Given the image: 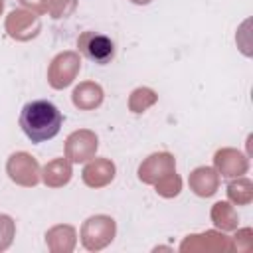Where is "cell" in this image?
<instances>
[{
  "label": "cell",
  "mask_w": 253,
  "mask_h": 253,
  "mask_svg": "<svg viewBox=\"0 0 253 253\" xmlns=\"http://www.w3.org/2000/svg\"><path fill=\"white\" fill-rule=\"evenodd\" d=\"M132 4H136V6H146V4H150L152 0H130Z\"/></svg>",
  "instance_id": "obj_24"
},
{
  "label": "cell",
  "mask_w": 253,
  "mask_h": 253,
  "mask_svg": "<svg viewBox=\"0 0 253 253\" xmlns=\"http://www.w3.org/2000/svg\"><path fill=\"white\" fill-rule=\"evenodd\" d=\"M105 99V93H103V87L95 81H81L73 93H71V101L73 105L79 109V111H93V109H99L101 103Z\"/></svg>",
  "instance_id": "obj_14"
},
{
  "label": "cell",
  "mask_w": 253,
  "mask_h": 253,
  "mask_svg": "<svg viewBox=\"0 0 253 253\" xmlns=\"http://www.w3.org/2000/svg\"><path fill=\"white\" fill-rule=\"evenodd\" d=\"M97 148H99V138L89 128L73 130L65 138V158L71 164H81V162L91 160L95 156Z\"/></svg>",
  "instance_id": "obj_7"
},
{
  "label": "cell",
  "mask_w": 253,
  "mask_h": 253,
  "mask_svg": "<svg viewBox=\"0 0 253 253\" xmlns=\"http://www.w3.org/2000/svg\"><path fill=\"white\" fill-rule=\"evenodd\" d=\"M79 69H81V57L77 51H61L57 53L51 61H49V67H47V83L51 89H65L69 87L75 77L79 75Z\"/></svg>",
  "instance_id": "obj_3"
},
{
  "label": "cell",
  "mask_w": 253,
  "mask_h": 253,
  "mask_svg": "<svg viewBox=\"0 0 253 253\" xmlns=\"http://www.w3.org/2000/svg\"><path fill=\"white\" fill-rule=\"evenodd\" d=\"M190 190L200 198H211L219 188V174L211 166H198L188 176Z\"/></svg>",
  "instance_id": "obj_12"
},
{
  "label": "cell",
  "mask_w": 253,
  "mask_h": 253,
  "mask_svg": "<svg viewBox=\"0 0 253 253\" xmlns=\"http://www.w3.org/2000/svg\"><path fill=\"white\" fill-rule=\"evenodd\" d=\"M115 174H117V166L111 158H91L87 160L83 172H81V178H83V184L89 186V188H105L109 186L113 180H115Z\"/></svg>",
  "instance_id": "obj_11"
},
{
  "label": "cell",
  "mask_w": 253,
  "mask_h": 253,
  "mask_svg": "<svg viewBox=\"0 0 253 253\" xmlns=\"http://www.w3.org/2000/svg\"><path fill=\"white\" fill-rule=\"evenodd\" d=\"M4 30L16 42H30V40L38 38V34L42 32V20L38 14L30 12L26 8H18L6 16Z\"/></svg>",
  "instance_id": "obj_6"
},
{
  "label": "cell",
  "mask_w": 253,
  "mask_h": 253,
  "mask_svg": "<svg viewBox=\"0 0 253 253\" xmlns=\"http://www.w3.org/2000/svg\"><path fill=\"white\" fill-rule=\"evenodd\" d=\"M227 200L235 206H249L253 200V182L249 178H231L227 184Z\"/></svg>",
  "instance_id": "obj_17"
},
{
  "label": "cell",
  "mask_w": 253,
  "mask_h": 253,
  "mask_svg": "<svg viewBox=\"0 0 253 253\" xmlns=\"http://www.w3.org/2000/svg\"><path fill=\"white\" fill-rule=\"evenodd\" d=\"M77 8V0H47V14L53 20L69 18Z\"/></svg>",
  "instance_id": "obj_20"
},
{
  "label": "cell",
  "mask_w": 253,
  "mask_h": 253,
  "mask_svg": "<svg viewBox=\"0 0 253 253\" xmlns=\"http://www.w3.org/2000/svg\"><path fill=\"white\" fill-rule=\"evenodd\" d=\"M210 217L213 221V225L221 231H235L239 227V219H237V211L229 202H215L211 206Z\"/></svg>",
  "instance_id": "obj_16"
},
{
  "label": "cell",
  "mask_w": 253,
  "mask_h": 253,
  "mask_svg": "<svg viewBox=\"0 0 253 253\" xmlns=\"http://www.w3.org/2000/svg\"><path fill=\"white\" fill-rule=\"evenodd\" d=\"M251 245H253L251 229H249V227L237 229V235H235V241H233V249H237V251H249Z\"/></svg>",
  "instance_id": "obj_22"
},
{
  "label": "cell",
  "mask_w": 253,
  "mask_h": 253,
  "mask_svg": "<svg viewBox=\"0 0 253 253\" xmlns=\"http://www.w3.org/2000/svg\"><path fill=\"white\" fill-rule=\"evenodd\" d=\"M26 10L34 12V14H45L47 12V0H18Z\"/></svg>",
  "instance_id": "obj_23"
},
{
  "label": "cell",
  "mask_w": 253,
  "mask_h": 253,
  "mask_svg": "<svg viewBox=\"0 0 253 253\" xmlns=\"http://www.w3.org/2000/svg\"><path fill=\"white\" fill-rule=\"evenodd\" d=\"M77 49H79L81 55H85L87 59H91L99 65H105L115 57V42L109 36L93 32V30H87V32L79 34Z\"/></svg>",
  "instance_id": "obj_5"
},
{
  "label": "cell",
  "mask_w": 253,
  "mask_h": 253,
  "mask_svg": "<svg viewBox=\"0 0 253 253\" xmlns=\"http://www.w3.org/2000/svg\"><path fill=\"white\" fill-rule=\"evenodd\" d=\"M16 235V223L10 215L0 213V251L8 249Z\"/></svg>",
  "instance_id": "obj_21"
},
{
  "label": "cell",
  "mask_w": 253,
  "mask_h": 253,
  "mask_svg": "<svg viewBox=\"0 0 253 253\" xmlns=\"http://www.w3.org/2000/svg\"><path fill=\"white\" fill-rule=\"evenodd\" d=\"M176 172V158L170 152H154L144 158L138 166V180L142 184L154 186L164 176Z\"/></svg>",
  "instance_id": "obj_8"
},
{
  "label": "cell",
  "mask_w": 253,
  "mask_h": 253,
  "mask_svg": "<svg viewBox=\"0 0 253 253\" xmlns=\"http://www.w3.org/2000/svg\"><path fill=\"white\" fill-rule=\"evenodd\" d=\"M182 253L192 251H233V241L223 235L221 231H204V233H192L180 243Z\"/></svg>",
  "instance_id": "obj_9"
},
{
  "label": "cell",
  "mask_w": 253,
  "mask_h": 253,
  "mask_svg": "<svg viewBox=\"0 0 253 253\" xmlns=\"http://www.w3.org/2000/svg\"><path fill=\"white\" fill-rule=\"evenodd\" d=\"M156 101H158V95H156L154 89H150V87H136L128 95V111L134 113V115H140L146 109H150Z\"/></svg>",
  "instance_id": "obj_18"
},
{
  "label": "cell",
  "mask_w": 253,
  "mask_h": 253,
  "mask_svg": "<svg viewBox=\"0 0 253 253\" xmlns=\"http://www.w3.org/2000/svg\"><path fill=\"white\" fill-rule=\"evenodd\" d=\"M73 176L71 162L67 158H53L42 168V182L47 188H63Z\"/></svg>",
  "instance_id": "obj_15"
},
{
  "label": "cell",
  "mask_w": 253,
  "mask_h": 253,
  "mask_svg": "<svg viewBox=\"0 0 253 253\" xmlns=\"http://www.w3.org/2000/svg\"><path fill=\"white\" fill-rule=\"evenodd\" d=\"M77 243V233L73 225L59 223L45 231V245L51 253H71Z\"/></svg>",
  "instance_id": "obj_13"
},
{
  "label": "cell",
  "mask_w": 253,
  "mask_h": 253,
  "mask_svg": "<svg viewBox=\"0 0 253 253\" xmlns=\"http://www.w3.org/2000/svg\"><path fill=\"white\" fill-rule=\"evenodd\" d=\"M6 174L14 184L22 188H34L42 180V168L38 160L30 152H24V150L10 154L6 162Z\"/></svg>",
  "instance_id": "obj_4"
},
{
  "label": "cell",
  "mask_w": 253,
  "mask_h": 253,
  "mask_svg": "<svg viewBox=\"0 0 253 253\" xmlns=\"http://www.w3.org/2000/svg\"><path fill=\"white\" fill-rule=\"evenodd\" d=\"M2 12H4V0H0V16H2Z\"/></svg>",
  "instance_id": "obj_25"
},
{
  "label": "cell",
  "mask_w": 253,
  "mask_h": 253,
  "mask_svg": "<svg viewBox=\"0 0 253 253\" xmlns=\"http://www.w3.org/2000/svg\"><path fill=\"white\" fill-rule=\"evenodd\" d=\"M61 123H63L61 111L51 101L45 99H36L26 103L20 113V128L34 144L53 138L59 132Z\"/></svg>",
  "instance_id": "obj_1"
},
{
  "label": "cell",
  "mask_w": 253,
  "mask_h": 253,
  "mask_svg": "<svg viewBox=\"0 0 253 253\" xmlns=\"http://www.w3.org/2000/svg\"><path fill=\"white\" fill-rule=\"evenodd\" d=\"M117 235V223L111 215H91L81 225V243L87 251L105 249Z\"/></svg>",
  "instance_id": "obj_2"
},
{
  "label": "cell",
  "mask_w": 253,
  "mask_h": 253,
  "mask_svg": "<svg viewBox=\"0 0 253 253\" xmlns=\"http://www.w3.org/2000/svg\"><path fill=\"white\" fill-rule=\"evenodd\" d=\"M213 166L223 178H239L249 170V158L237 148H219L213 154Z\"/></svg>",
  "instance_id": "obj_10"
},
{
  "label": "cell",
  "mask_w": 253,
  "mask_h": 253,
  "mask_svg": "<svg viewBox=\"0 0 253 253\" xmlns=\"http://www.w3.org/2000/svg\"><path fill=\"white\" fill-rule=\"evenodd\" d=\"M154 188H156V194L162 198H176L182 192V178L176 172H172V174L164 176L162 180H158L154 184Z\"/></svg>",
  "instance_id": "obj_19"
}]
</instances>
